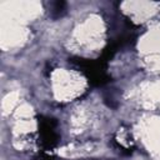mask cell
Segmentation results:
<instances>
[{
	"mask_svg": "<svg viewBox=\"0 0 160 160\" xmlns=\"http://www.w3.org/2000/svg\"><path fill=\"white\" fill-rule=\"evenodd\" d=\"M55 122L51 119H45V120H40V126H39V131L41 135V141L44 145H46L48 148L54 146L58 141V134L55 131Z\"/></svg>",
	"mask_w": 160,
	"mask_h": 160,
	"instance_id": "6da1fadb",
	"label": "cell"
}]
</instances>
